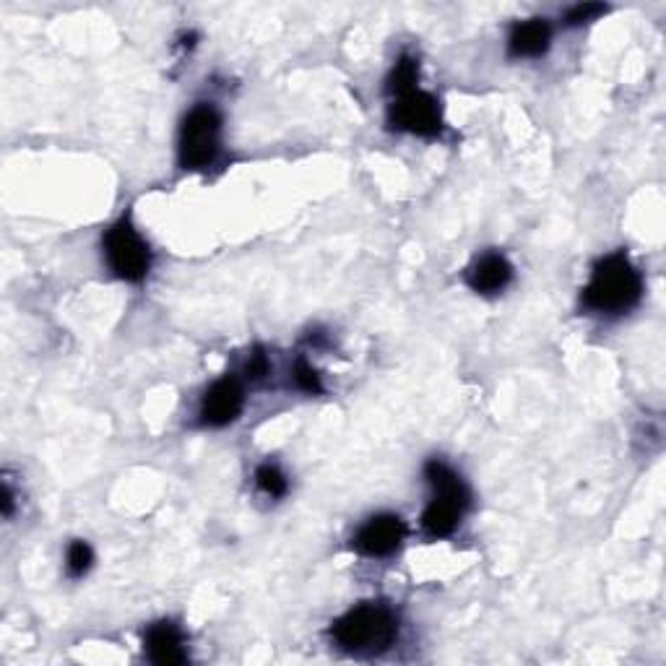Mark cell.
<instances>
[{
    "mask_svg": "<svg viewBox=\"0 0 666 666\" xmlns=\"http://www.w3.org/2000/svg\"><path fill=\"white\" fill-rule=\"evenodd\" d=\"M643 298V277L627 253H612L594 266L583 290V305L594 313L620 315L638 305Z\"/></svg>",
    "mask_w": 666,
    "mask_h": 666,
    "instance_id": "obj_1",
    "label": "cell"
},
{
    "mask_svg": "<svg viewBox=\"0 0 666 666\" xmlns=\"http://www.w3.org/2000/svg\"><path fill=\"white\" fill-rule=\"evenodd\" d=\"M333 641L350 654H383L394 646L398 635V620L386 604H360L339 617L331 627Z\"/></svg>",
    "mask_w": 666,
    "mask_h": 666,
    "instance_id": "obj_2",
    "label": "cell"
},
{
    "mask_svg": "<svg viewBox=\"0 0 666 666\" xmlns=\"http://www.w3.org/2000/svg\"><path fill=\"white\" fill-rule=\"evenodd\" d=\"M425 479L435 487V498L422 516V527L435 539L450 537L469 508V490L464 479L438 458L425 464Z\"/></svg>",
    "mask_w": 666,
    "mask_h": 666,
    "instance_id": "obj_3",
    "label": "cell"
},
{
    "mask_svg": "<svg viewBox=\"0 0 666 666\" xmlns=\"http://www.w3.org/2000/svg\"><path fill=\"white\" fill-rule=\"evenodd\" d=\"M221 144V115L211 102H201L185 115L180 141H177V157L183 169L209 167L219 154Z\"/></svg>",
    "mask_w": 666,
    "mask_h": 666,
    "instance_id": "obj_4",
    "label": "cell"
},
{
    "mask_svg": "<svg viewBox=\"0 0 666 666\" xmlns=\"http://www.w3.org/2000/svg\"><path fill=\"white\" fill-rule=\"evenodd\" d=\"M102 246H105L107 263L117 279L133 281V284L146 279V273L152 269V250L146 246L144 237L138 235V229L133 227L128 214H123V217L107 229Z\"/></svg>",
    "mask_w": 666,
    "mask_h": 666,
    "instance_id": "obj_5",
    "label": "cell"
},
{
    "mask_svg": "<svg viewBox=\"0 0 666 666\" xmlns=\"http://www.w3.org/2000/svg\"><path fill=\"white\" fill-rule=\"evenodd\" d=\"M391 128L414 133L422 138H435L443 133V113L440 102L433 94L422 92V89H412V92L398 94L394 105L388 110Z\"/></svg>",
    "mask_w": 666,
    "mask_h": 666,
    "instance_id": "obj_6",
    "label": "cell"
},
{
    "mask_svg": "<svg viewBox=\"0 0 666 666\" xmlns=\"http://www.w3.org/2000/svg\"><path fill=\"white\" fill-rule=\"evenodd\" d=\"M406 523L394 513L373 516L352 539V547L365 558H388L402 547Z\"/></svg>",
    "mask_w": 666,
    "mask_h": 666,
    "instance_id": "obj_7",
    "label": "cell"
},
{
    "mask_svg": "<svg viewBox=\"0 0 666 666\" xmlns=\"http://www.w3.org/2000/svg\"><path fill=\"white\" fill-rule=\"evenodd\" d=\"M242 406H246V391H242L240 377L225 375L206 391L201 402V422L206 427H227L229 422L240 417Z\"/></svg>",
    "mask_w": 666,
    "mask_h": 666,
    "instance_id": "obj_8",
    "label": "cell"
},
{
    "mask_svg": "<svg viewBox=\"0 0 666 666\" xmlns=\"http://www.w3.org/2000/svg\"><path fill=\"white\" fill-rule=\"evenodd\" d=\"M513 281V266L502 253H485L466 269V284L477 294H498Z\"/></svg>",
    "mask_w": 666,
    "mask_h": 666,
    "instance_id": "obj_9",
    "label": "cell"
},
{
    "mask_svg": "<svg viewBox=\"0 0 666 666\" xmlns=\"http://www.w3.org/2000/svg\"><path fill=\"white\" fill-rule=\"evenodd\" d=\"M144 646L146 654L154 664L162 666H173V664H185L188 662V654H185V641L180 627L169 620H162V623L152 625L144 635Z\"/></svg>",
    "mask_w": 666,
    "mask_h": 666,
    "instance_id": "obj_10",
    "label": "cell"
},
{
    "mask_svg": "<svg viewBox=\"0 0 666 666\" xmlns=\"http://www.w3.org/2000/svg\"><path fill=\"white\" fill-rule=\"evenodd\" d=\"M552 27L547 19H529L516 24L508 40L510 58H542L550 50Z\"/></svg>",
    "mask_w": 666,
    "mask_h": 666,
    "instance_id": "obj_11",
    "label": "cell"
},
{
    "mask_svg": "<svg viewBox=\"0 0 666 666\" xmlns=\"http://www.w3.org/2000/svg\"><path fill=\"white\" fill-rule=\"evenodd\" d=\"M417 81H419V63H417V58L404 55V58H398V63L394 65V71H391L388 92L394 94V97H398V94L417 89Z\"/></svg>",
    "mask_w": 666,
    "mask_h": 666,
    "instance_id": "obj_12",
    "label": "cell"
},
{
    "mask_svg": "<svg viewBox=\"0 0 666 666\" xmlns=\"http://www.w3.org/2000/svg\"><path fill=\"white\" fill-rule=\"evenodd\" d=\"M256 485L269 495V498H284L290 490V479L284 477V471L277 464H263L256 471Z\"/></svg>",
    "mask_w": 666,
    "mask_h": 666,
    "instance_id": "obj_13",
    "label": "cell"
},
{
    "mask_svg": "<svg viewBox=\"0 0 666 666\" xmlns=\"http://www.w3.org/2000/svg\"><path fill=\"white\" fill-rule=\"evenodd\" d=\"M92 562H94L92 547L81 542V539L71 542L69 552H65V570H69L71 579H84L89 570H92Z\"/></svg>",
    "mask_w": 666,
    "mask_h": 666,
    "instance_id": "obj_14",
    "label": "cell"
},
{
    "mask_svg": "<svg viewBox=\"0 0 666 666\" xmlns=\"http://www.w3.org/2000/svg\"><path fill=\"white\" fill-rule=\"evenodd\" d=\"M294 383L305 394H323L321 375H318V370L308 360H298V365H294Z\"/></svg>",
    "mask_w": 666,
    "mask_h": 666,
    "instance_id": "obj_15",
    "label": "cell"
},
{
    "mask_svg": "<svg viewBox=\"0 0 666 666\" xmlns=\"http://www.w3.org/2000/svg\"><path fill=\"white\" fill-rule=\"evenodd\" d=\"M610 11L604 3H579L573 6L565 13V24L568 27H581V24H591V21H596L599 17H604V13Z\"/></svg>",
    "mask_w": 666,
    "mask_h": 666,
    "instance_id": "obj_16",
    "label": "cell"
},
{
    "mask_svg": "<svg viewBox=\"0 0 666 666\" xmlns=\"http://www.w3.org/2000/svg\"><path fill=\"white\" fill-rule=\"evenodd\" d=\"M269 357H266L263 350H256L253 354H250L248 365H246V375L250 377V381H261V377L269 375Z\"/></svg>",
    "mask_w": 666,
    "mask_h": 666,
    "instance_id": "obj_17",
    "label": "cell"
},
{
    "mask_svg": "<svg viewBox=\"0 0 666 666\" xmlns=\"http://www.w3.org/2000/svg\"><path fill=\"white\" fill-rule=\"evenodd\" d=\"M0 506H3V516L11 518L13 516V492L9 485H3V500H0Z\"/></svg>",
    "mask_w": 666,
    "mask_h": 666,
    "instance_id": "obj_18",
    "label": "cell"
}]
</instances>
